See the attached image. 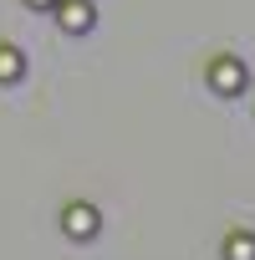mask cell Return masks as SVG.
I'll list each match as a JSON object with an SVG mask.
<instances>
[{"label": "cell", "mask_w": 255, "mask_h": 260, "mask_svg": "<svg viewBox=\"0 0 255 260\" xmlns=\"http://www.w3.org/2000/svg\"><path fill=\"white\" fill-rule=\"evenodd\" d=\"M61 230H67V240H97V230H102V209L87 204V199H72V204L61 209Z\"/></svg>", "instance_id": "1"}, {"label": "cell", "mask_w": 255, "mask_h": 260, "mask_svg": "<svg viewBox=\"0 0 255 260\" xmlns=\"http://www.w3.org/2000/svg\"><path fill=\"white\" fill-rule=\"evenodd\" d=\"M245 82H250L245 61H235V56H219V61H209V87H214L219 97H240V92H245Z\"/></svg>", "instance_id": "2"}, {"label": "cell", "mask_w": 255, "mask_h": 260, "mask_svg": "<svg viewBox=\"0 0 255 260\" xmlns=\"http://www.w3.org/2000/svg\"><path fill=\"white\" fill-rule=\"evenodd\" d=\"M56 21H61V31L82 36V31L97 26V6H92V0H56Z\"/></svg>", "instance_id": "3"}, {"label": "cell", "mask_w": 255, "mask_h": 260, "mask_svg": "<svg viewBox=\"0 0 255 260\" xmlns=\"http://www.w3.org/2000/svg\"><path fill=\"white\" fill-rule=\"evenodd\" d=\"M225 260H255V230H230L225 235Z\"/></svg>", "instance_id": "4"}, {"label": "cell", "mask_w": 255, "mask_h": 260, "mask_svg": "<svg viewBox=\"0 0 255 260\" xmlns=\"http://www.w3.org/2000/svg\"><path fill=\"white\" fill-rule=\"evenodd\" d=\"M26 77V56L16 46H0V87H16Z\"/></svg>", "instance_id": "5"}, {"label": "cell", "mask_w": 255, "mask_h": 260, "mask_svg": "<svg viewBox=\"0 0 255 260\" xmlns=\"http://www.w3.org/2000/svg\"><path fill=\"white\" fill-rule=\"evenodd\" d=\"M31 11H56V0H26Z\"/></svg>", "instance_id": "6"}]
</instances>
